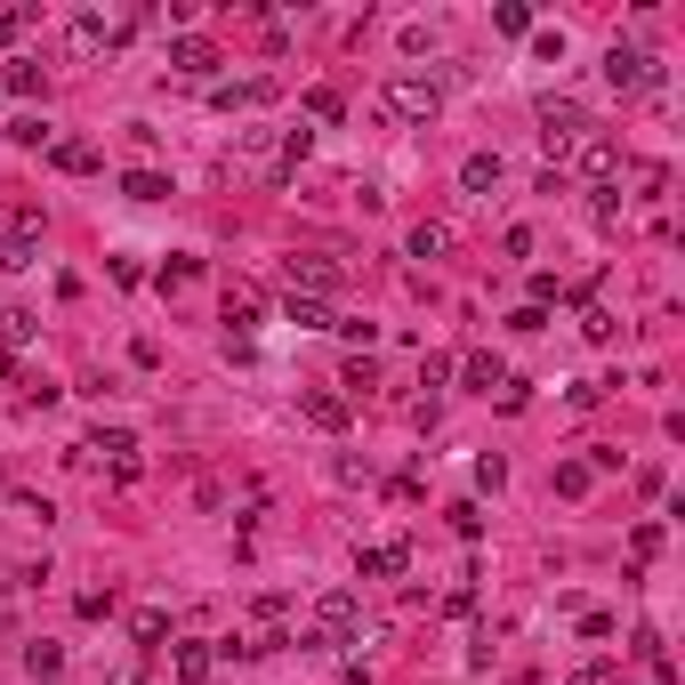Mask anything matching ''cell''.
I'll list each match as a JSON object with an SVG mask.
<instances>
[{
  "label": "cell",
  "instance_id": "3",
  "mask_svg": "<svg viewBox=\"0 0 685 685\" xmlns=\"http://www.w3.org/2000/svg\"><path fill=\"white\" fill-rule=\"evenodd\" d=\"M532 121H541V145H549L556 161H565L573 145L589 137V113H580V97H541V113H532Z\"/></svg>",
  "mask_w": 685,
  "mask_h": 685
},
{
  "label": "cell",
  "instance_id": "33",
  "mask_svg": "<svg viewBox=\"0 0 685 685\" xmlns=\"http://www.w3.org/2000/svg\"><path fill=\"white\" fill-rule=\"evenodd\" d=\"M532 57H541V65H556V57H565V33H556V25H549V33L532 25Z\"/></svg>",
  "mask_w": 685,
  "mask_h": 685
},
{
  "label": "cell",
  "instance_id": "12",
  "mask_svg": "<svg viewBox=\"0 0 685 685\" xmlns=\"http://www.w3.org/2000/svg\"><path fill=\"white\" fill-rule=\"evenodd\" d=\"M299 411H307V420H315L323 435H339V428H347V396H339V387H307Z\"/></svg>",
  "mask_w": 685,
  "mask_h": 685
},
{
  "label": "cell",
  "instance_id": "1",
  "mask_svg": "<svg viewBox=\"0 0 685 685\" xmlns=\"http://www.w3.org/2000/svg\"><path fill=\"white\" fill-rule=\"evenodd\" d=\"M380 113H387V121H404V130H428V121L444 113V89H435L428 73H396V81L380 89Z\"/></svg>",
  "mask_w": 685,
  "mask_h": 685
},
{
  "label": "cell",
  "instance_id": "17",
  "mask_svg": "<svg viewBox=\"0 0 685 685\" xmlns=\"http://www.w3.org/2000/svg\"><path fill=\"white\" fill-rule=\"evenodd\" d=\"M33 331H40V315H25V307H0V356H16Z\"/></svg>",
  "mask_w": 685,
  "mask_h": 685
},
{
  "label": "cell",
  "instance_id": "28",
  "mask_svg": "<svg viewBox=\"0 0 685 685\" xmlns=\"http://www.w3.org/2000/svg\"><path fill=\"white\" fill-rule=\"evenodd\" d=\"M194 275H202V266H194V259H170V266H161V275H154V290H161V299H178V290H185V283H194Z\"/></svg>",
  "mask_w": 685,
  "mask_h": 685
},
{
  "label": "cell",
  "instance_id": "9",
  "mask_svg": "<svg viewBox=\"0 0 685 685\" xmlns=\"http://www.w3.org/2000/svg\"><path fill=\"white\" fill-rule=\"evenodd\" d=\"M452 371H460V387H468V396H492V387H501V380H508V363H501V356H492V347H476V356H460V363H452Z\"/></svg>",
  "mask_w": 685,
  "mask_h": 685
},
{
  "label": "cell",
  "instance_id": "2",
  "mask_svg": "<svg viewBox=\"0 0 685 685\" xmlns=\"http://www.w3.org/2000/svg\"><path fill=\"white\" fill-rule=\"evenodd\" d=\"M356 637H363V605H356V597H347V589L315 597V646L323 653H347Z\"/></svg>",
  "mask_w": 685,
  "mask_h": 685
},
{
  "label": "cell",
  "instance_id": "19",
  "mask_svg": "<svg viewBox=\"0 0 685 685\" xmlns=\"http://www.w3.org/2000/svg\"><path fill=\"white\" fill-rule=\"evenodd\" d=\"M130 637H137V653H161V637H170V613H161V605H145V613L130 621Z\"/></svg>",
  "mask_w": 685,
  "mask_h": 685
},
{
  "label": "cell",
  "instance_id": "29",
  "mask_svg": "<svg viewBox=\"0 0 685 685\" xmlns=\"http://www.w3.org/2000/svg\"><path fill=\"white\" fill-rule=\"evenodd\" d=\"M589 484H597V468H589V460H565V468H556V492H565V501H580Z\"/></svg>",
  "mask_w": 685,
  "mask_h": 685
},
{
  "label": "cell",
  "instance_id": "5",
  "mask_svg": "<svg viewBox=\"0 0 685 685\" xmlns=\"http://www.w3.org/2000/svg\"><path fill=\"white\" fill-rule=\"evenodd\" d=\"M211 106H218V113H259V106H275V81H266V73H251V81H218Z\"/></svg>",
  "mask_w": 685,
  "mask_h": 685
},
{
  "label": "cell",
  "instance_id": "11",
  "mask_svg": "<svg viewBox=\"0 0 685 685\" xmlns=\"http://www.w3.org/2000/svg\"><path fill=\"white\" fill-rule=\"evenodd\" d=\"M580 178H589V185H613V178H621V145H613V137H580Z\"/></svg>",
  "mask_w": 685,
  "mask_h": 685
},
{
  "label": "cell",
  "instance_id": "20",
  "mask_svg": "<svg viewBox=\"0 0 685 685\" xmlns=\"http://www.w3.org/2000/svg\"><path fill=\"white\" fill-rule=\"evenodd\" d=\"M275 145H283V130H242V137H235V154H242V161H259V170H275Z\"/></svg>",
  "mask_w": 685,
  "mask_h": 685
},
{
  "label": "cell",
  "instance_id": "22",
  "mask_svg": "<svg viewBox=\"0 0 685 685\" xmlns=\"http://www.w3.org/2000/svg\"><path fill=\"white\" fill-rule=\"evenodd\" d=\"M637 661H646V670H653L661 685L677 677V661H670V646H661V629H637Z\"/></svg>",
  "mask_w": 685,
  "mask_h": 685
},
{
  "label": "cell",
  "instance_id": "31",
  "mask_svg": "<svg viewBox=\"0 0 685 685\" xmlns=\"http://www.w3.org/2000/svg\"><path fill=\"white\" fill-rule=\"evenodd\" d=\"M16 145H57V130H49V121H40V113H25V121H16V130H9Z\"/></svg>",
  "mask_w": 685,
  "mask_h": 685
},
{
  "label": "cell",
  "instance_id": "6",
  "mask_svg": "<svg viewBox=\"0 0 685 685\" xmlns=\"http://www.w3.org/2000/svg\"><path fill=\"white\" fill-rule=\"evenodd\" d=\"M283 275H290L299 299H331V290H339V259H315V251H307V259H290Z\"/></svg>",
  "mask_w": 685,
  "mask_h": 685
},
{
  "label": "cell",
  "instance_id": "35",
  "mask_svg": "<svg viewBox=\"0 0 685 685\" xmlns=\"http://www.w3.org/2000/svg\"><path fill=\"white\" fill-rule=\"evenodd\" d=\"M16 33H25V9H0V49H9Z\"/></svg>",
  "mask_w": 685,
  "mask_h": 685
},
{
  "label": "cell",
  "instance_id": "8",
  "mask_svg": "<svg viewBox=\"0 0 685 685\" xmlns=\"http://www.w3.org/2000/svg\"><path fill=\"white\" fill-rule=\"evenodd\" d=\"M170 65L202 81V73H218L226 57H218V40H202V33H178V40H170Z\"/></svg>",
  "mask_w": 685,
  "mask_h": 685
},
{
  "label": "cell",
  "instance_id": "26",
  "mask_svg": "<svg viewBox=\"0 0 685 685\" xmlns=\"http://www.w3.org/2000/svg\"><path fill=\"white\" fill-rule=\"evenodd\" d=\"M121 194H130V202H161V194H170V178H161V170H130V178H121Z\"/></svg>",
  "mask_w": 685,
  "mask_h": 685
},
{
  "label": "cell",
  "instance_id": "25",
  "mask_svg": "<svg viewBox=\"0 0 685 685\" xmlns=\"http://www.w3.org/2000/svg\"><path fill=\"white\" fill-rule=\"evenodd\" d=\"M492 25H501L508 40H532V9H525V0H501V9H492Z\"/></svg>",
  "mask_w": 685,
  "mask_h": 685
},
{
  "label": "cell",
  "instance_id": "14",
  "mask_svg": "<svg viewBox=\"0 0 685 685\" xmlns=\"http://www.w3.org/2000/svg\"><path fill=\"white\" fill-rule=\"evenodd\" d=\"M49 161H57L65 178H89V170H97V145H89V137H57V145H49Z\"/></svg>",
  "mask_w": 685,
  "mask_h": 685
},
{
  "label": "cell",
  "instance_id": "24",
  "mask_svg": "<svg viewBox=\"0 0 685 685\" xmlns=\"http://www.w3.org/2000/svg\"><path fill=\"white\" fill-rule=\"evenodd\" d=\"M0 97H40V65L33 57H16V65L0 73Z\"/></svg>",
  "mask_w": 685,
  "mask_h": 685
},
{
  "label": "cell",
  "instance_id": "36",
  "mask_svg": "<svg viewBox=\"0 0 685 685\" xmlns=\"http://www.w3.org/2000/svg\"><path fill=\"white\" fill-rule=\"evenodd\" d=\"M137 685H154V677H137Z\"/></svg>",
  "mask_w": 685,
  "mask_h": 685
},
{
  "label": "cell",
  "instance_id": "15",
  "mask_svg": "<svg viewBox=\"0 0 685 685\" xmlns=\"http://www.w3.org/2000/svg\"><path fill=\"white\" fill-rule=\"evenodd\" d=\"M290 323L299 331H339V315H331V299H299V290H290V307H283Z\"/></svg>",
  "mask_w": 685,
  "mask_h": 685
},
{
  "label": "cell",
  "instance_id": "32",
  "mask_svg": "<svg viewBox=\"0 0 685 685\" xmlns=\"http://www.w3.org/2000/svg\"><path fill=\"white\" fill-rule=\"evenodd\" d=\"M580 339H597V347L613 339V315H605V307H580Z\"/></svg>",
  "mask_w": 685,
  "mask_h": 685
},
{
  "label": "cell",
  "instance_id": "16",
  "mask_svg": "<svg viewBox=\"0 0 685 685\" xmlns=\"http://www.w3.org/2000/svg\"><path fill=\"white\" fill-rule=\"evenodd\" d=\"M16 661H25V677H65V646H49V637H33Z\"/></svg>",
  "mask_w": 685,
  "mask_h": 685
},
{
  "label": "cell",
  "instance_id": "10",
  "mask_svg": "<svg viewBox=\"0 0 685 685\" xmlns=\"http://www.w3.org/2000/svg\"><path fill=\"white\" fill-rule=\"evenodd\" d=\"M404 565H411L404 541H371V549H356V573H363V580H396Z\"/></svg>",
  "mask_w": 685,
  "mask_h": 685
},
{
  "label": "cell",
  "instance_id": "30",
  "mask_svg": "<svg viewBox=\"0 0 685 685\" xmlns=\"http://www.w3.org/2000/svg\"><path fill=\"white\" fill-rule=\"evenodd\" d=\"M444 516H452V532H460V541H476V532H484V516H476V501H452Z\"/></svg>",
  "mask_w": 685,
  "mask_h": 685
},
{
  "label": "cell",
  "instance_id": "23",
  "mask_svg": "<svg viewBox=\"0 0 685 685\" xmlns=\"http://www.w3.org/2000/svg\"><path fill=\"white\" fill-rule=\"evenodd\" d=\"M299 106H307V121H339V113H347V97L331 89V81H315V89H307Z\"/></svg>",
  "mask_w": 685,
  "mask_h": 685
},
{
  "label": "cell",
  "instance_id": "18",
  "mask_svg": "<svg viewBox=\"0 0 685 685\" xmlns=\"http://www.w3.org/2000/svg\"><path fill=\"white\" fill-rule=\"evenodd\" d=\"M452 251V226L444 218H420V226H411V259H444Z\"/></svg>",
  "mask_w": 685,
  "mask_h": 685
},
{
  "label": "cell",
  "instance_id": "13",
  "mask_svg": "<svg viewBox=\"0 0 685 685\" xmlns=\"http://www.w3.org/2000/svg\"><path fill=\"white\" fill-rule=\"evenodd\" d=\"M460 194H476V202L501 194V154H468L460 161Z\"/></svg>",
  "mask_w": 685,
  "mask_h": 685
},
{
  "label": "cell",
  "instance_id": "34",
  "mask_svg": "<svg viewBox=\"0 0 685 685\" xmlns=\"http://www.w3.org/2000/svg\"><path fill=\"white\" fill-rule=\"evenodd\" d=\"M73 613H81V621H106V613H113V589H81Z\"/></svg>",
  "mask_w": 685,
  "mask_h": 685
},
{
  "label": "cell",
  "instance_id": "7",
  "mask_svg": "<svg viewBox=\"0 0 685 685\" xmlns=\"http://www.w3.org/2000/svg\"><path fill=\"white\" fill-rule=\"evenodd\" d=\"M211 670H218V653L202 646V637H178V646H170V677L178 685H211Z\"/></svg>",
  "mask_w": 685,
  "mask_h": 685
},
{
  "label": "cell",
  "instance_id": "4",
  "mask_svg": "<svg viewBox=\"0 0 685 685\" xmlns=\"http://www.w3.org/2000/svg\"><path fill=\"white\" fill-rule=\"evenodd\" d=\"M605 89L613 97H637V89H661V65L646 49H629V40H613L605 49Z\"/></svg>",
  "mask_w": 685,
  "mask_h": 685
},
{
  "label": "cell",
  "instance_id": "27",
  "mask_svg": "<svg viewBox=\"0 0 685 685\" xmlns=\"http://www.w3.org/2000/svg\"><path fill=\"white\" fill-rule=\"evenodd\" d=\"M40 259V242H25V235H16V226H9V235H0V266H9V275H16V266H33Z\"/></svg>",
  "mask_w": 685,
  "mask_h": 685
},
{
  "label": "cell",
  "instance_id": "21",
  "mask_svg": "<svg viewBox=\"0 0 685 685\" xmlns=\"http://www.w3.org/2000/svg\"><path fill=\"white\" fill-rule=\"evenodd\" d=\"M307 154H315V130H283V145H275V178H290Z\"/></svg>",
  "mask_w": 685,
  "mask_h": 685
}]
</instances>
